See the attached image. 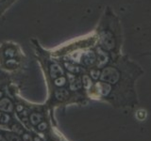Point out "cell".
I'll list each match as a JSON object with an SVG mask.
<instances>
[{"label": "cell", "mask_w": 151, "mask_h": 141, "mask_svg": "<svg viewBox=\"0 0 151 141\" xmlns=\"http://www.w3.org/2000/svg\"><path fill=\"white\" fill-rule=\"evenodd\" d=\"M0 117H1V114H0Z\"/></svg>", "instance_id": "4fadbf2b"}, {"label": "cell", "mask_w": 151, "mask_h": 141, "mask_svg": "<svg viewBox=\"0 0 151 141\" xmlns=\"http://www.w3.org/2000/svg\"><path fill=\"white\" fill-rule=\"evenodd\" d=\"M0 141H7V140L5 139V138L3 137V136H2L1 135H0Z\"/></svg>", "instance_id": "8fae6325"}, {"label": "cell", "mask_w": 151, "mask_h": 141, "mask_svg": "<svg viewBox=\"0 0 151 141\" xmlns=\"http://www.w3.org/2000/svg\"><path fill=\"white\" fill-rule=\"evenodd\" d=\"M63 74V70H61L58 65H53L51 67V76L55 78L57 76H60V75Z\"/></svg>", "instance_id": "3957f363"}, {"label": "cell", "mask_w": 151, "mask_h": 141, "mask_svg": "<svg viewBox=\"0 0 151 141\" xmlns=\"http://www.w3.org/2000/svg\"><path fill=\"white\" fill-rule=\"evenodd\" d=\"M24 141H32L30 135H24Z\"/></svg>", "instance_id": "9c48e42d"}, {"label": "cell", "mask_w": 151, "mask_h": 141, "mask_svg": "<svg viewBox=\"0 0 151 141\" xmlns=\"http://www.w3.org/2000/svg\"><path fill=\"white\" fill-rule=\"evenodd\" d=\"M41 119H42V117L39 114H35V113L30 116V121L33 125H37L41 121Z\"/></svg>", "instance_id": "5b68a950"}, {"label": "cell", "mask_w": 151, "mask_h": 141, "mask_svg": "<svg viewBox=\"0 0 151 141\" xmlns=\"http://www.w3.org/2000/svg\"><path fill=\"white\" fill-rule=\"evenodd\" d=\"M0 97H1V92H0Z\"/></svg>", "instance_id": "7c38bea8"}, {"label": "cell", "mask_w": 151, "mask_h": 141, "mask_svg": "<svg viewBox=\"0 0 151 141\" xmlns=\"http://www.w3.org/2000/svg\"><path fill=\"white\" fill-rule=\"evenodd\" d=\"M7 139L9 141H20V138L15 135H7Z\"/></svg>", "instance_id": "8992f818"}, {"label": "cell", "mask_w": 151, "mask_h": 141, "mask_svg": "<svg viewBox=\"0 0 151 141\" xmlns=\"http://www.w3.org/2000/svg\"><path fill=\"white\" fill-rule=\"evenodd\" d=\"M98 59L100 61V65L105 64L108 61V56L105 52H103L102 50H98Z\"/></svg>", "instance_id": "277c9868"}, {"label": "cell", "mask_w": 151, "mask_h": 141, "mask_svg": "<svg viewBox=\"0 0 151 141\" xmlns=\"http://www.w3.org/2000/svg\"><path fill=\"white\" fill-rule=\"evenodd\" d=\"M9 117L8 115H4V119L1 121L2 122H9Z\"/></svg>", "instance_id": "30bf717a"}, {"label": "cell", "mask_w": 151, "mask_h": 141, "mask_svg": "<svg viewBox=\"0 0 151 141\" xmlns=\"http://www.w3.org/2000/svg\"><path fill=\"white\" fill-rule=\"evenodd\" d=\"M102 41V44L104 47H106V49L111 50L114 47V40H113V37L111 33L106 32L101 38Z\"/></svg>", "instance_id": "6da1fadb"}, {"label": "cell", "mask_w": 151, "mask_h": 141, "mask_svg": "<svg viewBox=\"0 0 151 141\" xmlns=\"http://www.w3.org/2000/svg\"><path fill=\"white\" fill-rule=\"evenodd\" d=\"M65 82V79L63 77H61L60 79H57L56 81H55V84L57 85V86H61V85H63Z\"/></svg>", "instance_id": "52a82bcc"}, {"label": "cell", "mask_w": 151, "mask_h": 141, "mask_svg": "<svg viewBox=\"0 0 151 141\" xmlns=\"http://www.w3.org/2000/svg\"><path fill=\"white\" fill-rule=\"evenodd\" d=\"M45 128H46V124L45 123V122H42V124H40L39 126H38V129H39L40 131H44V130H45Z\"/></svg>", "instance_id": "ba28073f"}, {"label": "cell", "mask_w": 151, "mask_h": 141, "mask_svg": "<svg viewBox=\"0 0 151 141\" xmlns=\"http://www.w3.org/2000/svg\"><path fill=\"white\" fill-rule=\"evenodd\" d=\"M12 108H13L12 103L9 99L5 98L0 101V110L5 111V112H11L12 111Z\"/></svg>", "instance_id": "7a4b0ae2"}]
</instances>
